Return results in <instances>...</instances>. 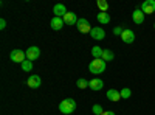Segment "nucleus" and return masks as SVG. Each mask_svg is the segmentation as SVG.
I'll return each mask as SVG.
<instances>
[{
  "label": "nucleus",
  "mask_w": 155,
  "mask_h": 115,
  "mask_svg": "<svg viewBox=\"0 0 155 115\" xmlns=\"http://www.w3.org/2000/svg\"><path fill=\"white\" fill-rule=\"evenodd\" d=\"M59 110H61L62 113H65V115L74 112V110H76V101H74L73 98H65V100H62L61 104H59Z\"/></svg>",
  "instance_id": "nucleus-1"
},
{
  "label": "nucleus",
  "mask_w": 155,
  "mask_h": 115,
  "mask_svg": "<svg viewBox=\"0 0 155 115\" xmlns=\"http://www.w3.org/2000/svg\"><path fill=\"white\" fill-rule=\"evenodd\" d=\"M88 70L93 75H99L106 70V61L104 59H93L88 64Z\"/></svg>",
  "instance_id": "nucleus-2"
},
{
  "label": "nucleus",
  "mask_w": 155,
  "mask_h": 115,
  "mask_svg": "<svg viewBox=\"0 0 155 115\" xmlns=\"http://www.w3.org/2000/svg\"><path fill=\"white\" fill-rule=\"evenodd\" d=\"M9 59L12 62L22 64L23 61H27V55H25V52H22V50H12V52L9 53Z\"/></svg>",
  "instance_id": "nucleus-3"
},
{
  "label": "nucleus",
  "mask_w": 155,
  "mask_h": 115,
  "mask_svg": "<svg viewBox=\"0 0 155 115\" xmlns=\"http://www.w3.org/2000/svg\"><path fill=\"white\" fill-rule=\"evenodd\" d=\"M140 9L143 11L144 14H153L155 12V0H146V2H143Z\"/></svg>",
  "instance_id": "nucleus-4"
},
{
  "label": "nucleus",
  "mask_w": 155,
  "mask_h": 115,
  "mask_svg": "<svg viewBox=\"0 0 155 115\" xmlns=\"http://www.w3.org/2000/svg\"><path fill=\"white\" fill-rule=\"evenodd\" d=\"M90 36H92V39H95V41H102L106 37V31L101 27H93L92 31H90Z\"/></svg>",
  "instance_id": "nucleus-5"
},
{
  "label": "nucleus",
  "mask_w": 155,
  "mask_h": 115,
  "mask_svg": "<svg viewBox=\"0 0 155 115\" xmlns=\"http://www.w3.org/2000/svg\"><path fill=\"white\" fill-rule=\"evenodd\" d=\"M76 27H78V30H79L81 33H90L92 31V27H90V22L87 20V19H79L78 20V23H76Z\"/></svg>",
  "instance_id": "nucleus-6"
},
{
  "label": "nucleus",
  "mask_w": 155,
  "mask_h": 115,
  "mask_svg": "<svg viewBox=\"0 0 155 115\" xmlns=\"http://www.w3.org/2000/svg\"><path fill=\"white\" fill-rule=\"evenodd\" d=\"M121 41L124 44H132L135 41V33L132 30H129V28H124V31L121 34Z\"/></svg>",
  "instance_id": "nucleus-7"
},
{
  "label": "nucleus",
  "mask_w": 155,
  "mask_h": 115,
  "mask_svg": "<svg viewBox=\"0 0 155 115\" xmlns=\"http://www.w3.org/2000/svg\"><path fill=\"white\" fill-rule=\"evenodd\" d=\"M25 55H27L28 61H36L39 56H41V50H39V47H30L27 52H25Z\"/></svg>",
  "instance_id": "nucleus-8"
},
{
  "label": "nucleus",
  "mask_w": 155,
  "mask_h": 115,
  "mask_svg": "<svg viewBox=\"0 0 155 115\" xmlns=\"http://www.w3.org/2000/svg\"><path fill=\"white\" fill-rule=\"evenodd\" d=\"M41 83H42V79H41V76H39V75H31L30 78L27 79V84H28V87H31V89L41 87Z\"/></svg>",
  "instance_id": "nucleus-9"
},
{
  "label": "nucleus",
  "mask_w": 155,
  "mask_h": 115,
  "mask_svg": "<svg viewBox=\"0 0 155 115\" xmlns=\"http://www.w3.org/2000/svg\"><path fill=\"white\" fill-rule=\"evenodd\" d=\"M62 19H64V23H65V25H76V23H78V20H79V19L76 17L74 12H71V11H68L67 14L62 17Z\"/></svg>",
  "instance_id": "nucleus-10"
},
{
  "label": "nucleus",
  "mask_w": 155,
  "mask_h": 115,
  "mask_svg": "<svg viewBox=\"0 0 155 115\" xmlns=\"http://www.w3.org/2000/svg\"><path fill=\"white\" fill-rule=\"evenodd\" d=\"M53 12H54V17H64L67 14V8H65V5H62V3H58V5H54V8H53Z\"/></svg>",
  "instance_id": "nucleus-11"
},
{
  "label": "nucleus",
  "mask_w": 155,
  "mask_h": 115,
  "mask_svg": "<svg viewBox=\"0 0 155 115\" xmlns=\"http://www.w3.org/2000/svg\"><path fill=\"white\" fill-rule=\"evenodd\" d=\"M106 95H107V100L113 101V103H116V101L121 100V93H120V90H116V89H109Z\"/></svg>",
  "instance_id": "nucleus-12"
},
{
  "label": "nucleus",
  "mask_w": 155,
  "mask_h": 115,
  "mask_svg": "<svg viewBox=\"0 0 155 115\" xmlns=\"http://www.w3.org/2000/svg\"><path fill=\"white\" fill-rule=\"evenodd\" d=\"M50 25H51V28H53L54 31H59V30H62V27L65 23H64V19L62 17H53V19H51V22H50Z\"/></svg>",
  "instance_id": "nucleus-13"
},
{
  "label": "nucleus",
  "mask_w": 155,
  "mask_h": 115,
  "mask_svg": "<svg viewBox=\"0 0 155 115\" xmlns=\"http://www.w3.org/2000/svg\"><path fill=\"white\" fill-rule=\"evenodd\" d=\"M132 19H134V22L137 23V25H141L144 22V12L141 11V9H135L134 12H132Z\"/></svg>",
  "instance_id": "nucleus-14"
},
{
  "label": "nucleus",
  "mask_w": 155,
  "mask_h": 115,
  "mask_svg": "<svg viewBox=\"0 0 155 115\" xmlns=\"http://www.w3.org/2000/svg\"><path fill=\"white\" fill-rule=\"evenodd\" d=\"M88 87L92 89V90H95V92H99V90H102V87H104V83H102V79H99V78H95V79L90 81Z\"/></svg>",
  "instance_id": "nucleus-15"
},
{
  "label": "nucleus",
  "mask_w": 155,
  "mask_h": 115,
  "mask_svg": "<svg viewBox=\"0 0 155 115\" xmlns=\"http://www.w3.org/2000/svg\"><path fill=\"white\" fill-rule=\"evenodd\" d=\"M96 19H98V22H99L101 25H109V22H110V14H109V12H98Z\"/></svg>",
  "instance_id": "nucleus-16"
},
{
  "label": "nucleus",
  "mask_w": 155,
  "mask_h": 115,
  "mask_svg": "<svg viewBox=\"0 0 155 115\" xmlns=\"http://www.w3.org/2000/svg\"><path fill=\"white\" fill-rule=\"evenodd\" d=\"M102 53H104V50H102L101 47H98V45H95V47L92 48V55H93L95 59H101V58H102Z\"/></svg>",
  "instance_id": "nucleus-17"
},
{
  "label": "nucleus",
  "mask_w": 155,
  "mask_h": 115,
  "mask_svg": "<svg viewBox=\"0 0 155 115\" xmlns=\"http://www.w3.org/2000/svg\"><path fill=\"white\" fill-rule=\"evenodd\" d=\"M113 58H115V53L112 52V50H104V53H102V58L101 59H104L106 62H110V61H113Z\"/></svg>",
  "instance_id": "nucleus-18"
},
{
  "label": "nucleus",
  "mask_w": 155,
  "mask_h": 115,
  "mask_svg": "<svg viewBox=\"0 0 155 115\" xmlns=\"http://www.w3.org/2000/svg\"><path fill=\"white\" fill-rule=\"evenodd\" d=\"M20 66H22V70H23V72L28 73V72L33 70V61H28V59H27V61H23Z\"/></svg>",
  "instance_id": "nucleus-19"
},
{
  "label": "nucleus",
  "mask_w": 155,
  "mask_h": 115,
  "mask_svg": "<svg viewBox=\"0 0 155 115\" xmlns=\"http://www.w3.org/2000/svg\"><path fill=\"white\" fill-rule=\"evenodd\" d=\"M96 5H98V8L101 9V12H107V11H109V3L106 2V0H98Z\"/></svg>",
  "instance_id": "nucleus-20"
},
{
  "label": "nucleus",
  "mask_w": 155,
  "mask_h": 115,
  "mask_svg": "<svg viewBox=\"0 0 155 115\" xmlns=\"http://www.w3.org/2000/svg\"><path fill=\"white\" fill-rule=\"evenodd\" d=\"M121 100H129V98H130L132 96V90H130V89H129V87H124V89H121Z\"/></svg>",
  "instance_id": "nucleus-21"
},
{
  "label": "nucleus",
  "mask_w": 155,
  "mask_h": 115,
  "mask_svg": "<svg viewBox=\"0 0 155 115\" xmlns=\"http://www.w3.org/2000/svg\"><path fill=\"white\" fill-rule=\"evenodd\" d=\"M76 86L79 87V89H82V90H84V89H87V87L90 86V81H87L85 78H79V79L76 81Z\"/></svg>",
  "instance_id": "nucleus-22"
},
{
  "label": "nucleus",
  "mask_w": 155,
  "mask_h": 115,
  "mask_svg": "<svg viewBox=\"0 0 155 115\" xmlns=\"http://www.w3.org/2000/svg\"><path fill=\"white\" fill-rule=\"evenodd\" d=\"M92 110H93V113H95V115H101L102 112H104V109H102V106H101V104H93Z\"/></svg>",
  "instance_id": "nucleus-23"
},
{
  "label": "nucleus",
  "mask_w": 155,
  "mask_h": 115,
  "mask_svg": "<svg viewBox=\"0 0 155 115\" xmlns=\"http://www.w3.org/2000/svg\"><path fill=\"white\" fill-rule=\"evenodd\" d=\"M123 31H124V28H121V27H115V28H113V34H115V36H121Z\"/></svg>",
  "instance_id": "nucleus-24"
},
{
  "label": "nucleus",
  "mask_w": 155,
  "mask_h": 115,
  "mask_svg": "<svg viewBox=\"0 0 155 115\" xmlns=\"http://www.w3.org/2000/svg\"><path fill=\"white\" fill-rule=\"evenodd\" d=\"M5 28H6V20L2 19V20H0V30H5Z\"/></svg>",
  "instance_id": "nucleus-25"
},
{
  "label": "nucleus",
  "mask_w": 155,
  "mask_h": 115,
  "mask_svg": "<svg viewBox=\"0 0 155 115\" xmlns=\"http://www.w3.org/2000/svg\"><path fill=\"white\" fill-rule=\"evenodd\" d=\"M101 115H115V112H112V110H104Z\"/></svg>",
  "instance_id": "nucleus-26"
},
{
  "label": "nucleus",
  "mask_w": 155,
  "mask_h": 115,
  "mask_svg": "<svg viewBox=\"0 0 155 115\" xmlns=\"http://www.w3.org/2000/svg\"><path fill=\"white\" fill-rule=\"evenodd\" d=\"M153 30H155V22H153Z\"/></svg>",
  "instance_id": "nucleus-27"
}]
</instances>
